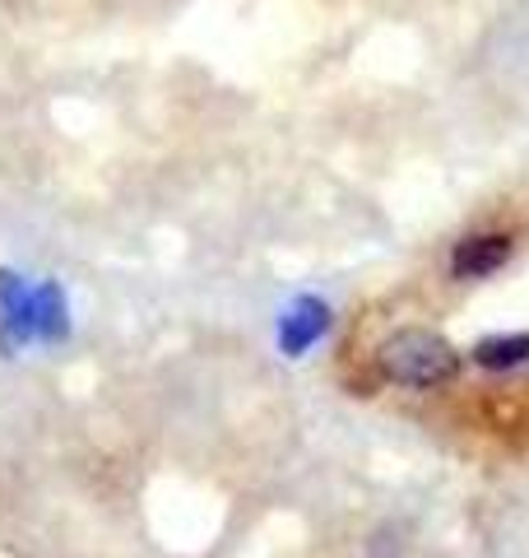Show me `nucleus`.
Here are the masks:
<instances>
[{
    "instance_id": "nucleus-4",
    "label": "nucleus",
    "mask_w": 529,
    "mask_h": 558,
    "mask_svg": "<svg viewBox=\"0 0 529 558\" xmlns=\"http://www.w3.org/2000/svg\"><path fill=\"white\" fill-rule=\"evenodd\" d=\"M473 363L488 368V373L520 368V363H529V330L525 336H492V340H483L479 349H473Z\"/></svg>"
},
{
    "instance_id": "nucleus-3",
    "label": "nucleus",
    "mask_w": 529,
    "mask_h": 558,
    "mask_svg": "<svg viewBox=\"0 0 529 558\" xmlns=\"http://www.w3.org/2000/svg\"><path fill=\"white\" fill-rule=\"evenodd\" d=\"M325 326H330V307L321 299H303L284 317V326H279V344H284V354L297 359V354H307V349L325 336Z\"/></svg>"
},
{
    "instance_id": "nucleus-1",
    "label": "nucleus",
    "mask_w": 529,
    "mask_h": 558,
    "mask_svg": "<svg viewBox=\"0 0 529 558\" xmlns=\"http://www.w3.org/2000/svg\"><path fill=\"white\" fill-rule=\"evenodd\" d=\"M377 363L395 387L432 391V387H446V381L460 373V349L446 336H436V330L409 326V330H395V336L381 340Z\"/></svg>"
},
{
    "instance_id": "nucleus-5",
    "label": "nucleus",
    "mask_w": 529,
    "mask_h": 558,
    "mask_svg": "<svg viewBox=\"0 0 529 558\" xmlns=\"http://www.w3.org/2000/svg\"><path fill=\"white\" fill-rule=\"evenodd\" d=\"M33 312H38V330L47 340L65 336V299H61L57 284H42L38 293H33Z\"/></svg>"
},
{
    "instance_id": "nucleus-2",
    "label": "nucleus",
    "mask_w": 529,
    "mask_h": 558,
    "mask_svg": "<svg viewBox=\"0 0 529 558\" xmlns=\"http://www.w3.org/2000/svg\"><path fill=\"white\" fill-rule=\"evenodd\" d=\"M510 260V238L506 233H479V238H465L451 256V275L455 279H483V275H497Z\"/></svg>"
}]
</instances>
